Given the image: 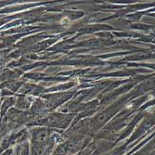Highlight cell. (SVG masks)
Instances as JSON below:
<instances>
[{
  "instance_id": "obj_1",
  "label": "cell",
  "mask_w": 155,
  "mask_h": 155,
  "mask_svg": "<svg viewBox=\"0 0 155 155\" xmlns=\"http://www.w3.org/2000/svg\"><path fill=\"white\" fill-rule=\"evenodd\" d=\"M72 120L71 115H64L61 114H55L48 117V124L49 126H54V127H64L69 122Z\"/></svg>"
},
{
  "instance_id": "obj_2",
  "label": "cell",
  "mask_w": 155,
  "mask_h": 155,
  "mask_svg": "<svg viewBox=\"0 0 155 155\" xmlns=\"http://www.w3.org/2000/svg\"><path fill=\"white\" fill-rule=\"evenodd\" d=\"M48 137V130L46 128L37 129L34 133V140L38 144L46 142Z\"/></svg>"
},
{
  "instance_id": "obj_3",
  "label": "cell",
  "mask_w": 155,
  "mask_h": 155,
  "mask_svg": "<svg viewBox=\"0 0 155 155\" xmlns=\"http://www.w3.org/2000/svg\"><path fill=\"white\" fill-rule=\"evenodd\" d=\"M14 101H15V100H14L13 97H9V98H7V100L4 101V103H3V105H2V114H4V112L14 103Z\"/></svg>"
},
{
  "instance_id": "obj_4",
  "label": "cell",
  "mask_w": 155,
  "mask_h": 155,
  "mask_svg": "<svg viewBox=\"0 0 155 155\" xmlns=\"http://www.w3.org/2000/svg\"><path fill=\"white\" fill-rule=\"evenodd\" d=\"M68 150V146L67 144L65 145H61L58 148L57 151H56V154H58V155H65V153L67 152Z\"/></svg>"
}]
</instances>
